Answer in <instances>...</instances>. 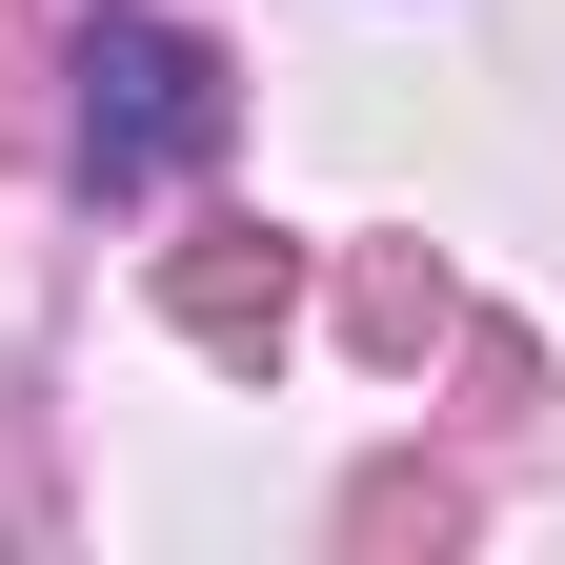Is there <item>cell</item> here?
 <instances>
[{"mask_svg": "<svg viewBox=\"0 0 565 565\" xmlns=\"http://www.w3.org/2000/svg\"><path fill=\"white\" fill-rule=\"evenodd\" d=\"M223 141V61H202L182 21H102L82 41V162L102 182H162V162H202Z\"/></svg>", "mask_w": 565, "mask_h": 565, "instance_id": "obj_1", "label": "cell"}]
</instances>
